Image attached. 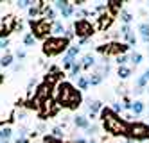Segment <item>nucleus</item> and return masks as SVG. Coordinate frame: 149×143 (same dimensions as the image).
<instances>
[{
  "label": "nucleus",
  "mask_w": 149,
  "mask_h": 143,
  "mask_svg": "<svg viewBox=\"0 0 149 143\" xmlns=\"http://www.w3.org/2000/svg\"><path fill=\"white\" fill-rule=\"evenodd\" d=\"M79 50H81V47H70V48L65 52V56L70 57V59H74V57H76L77 54H79Z\"/></svg>",
  "instance_id": "obj_27"
},
{
  "label": "nucleus",
  "mask_w": 149,
  "mask_h": 143,
  "mask_svg": "<svg viewBox=\"0 0 149 143\" xmlns=\"http://www.w3.org/2000/svg\"><path fill=\"white\" fill-rule=\"evenodd\" d=\"M142 75H144V77H146V79H147V81H149V68H147V70H146V72H144V73H142Z\"/></svg>",
  "instance_id": "obj_43"
},
{
  "label": "nucleus",
  "mask_w": 149,
  "mask_h": 143,
  "mask_svg": "<svg viewBox=\"0 0 149 143\" xmlns=\"http://www.w3.org/2000/svg\"><path fill=\"white\" fill-rule=\"evenodd\" d=\"M65 32H67V29L65 27H63V23H61V21H54V23H52V34H54L56 38H63V36H65Z\"/></svg>",
  "instance_id": "obj_14"
},
{
  "label": "nucleus",
  "mask_w": 149,
  "mask_h": 143,
  "mask_svg": "<svg viewBox=\"0 0 149 143\" xmlns=\"http://www.w3.org/2000/svg\"><path fill=\"white\" fill-rule=\"evenodd\" d=\"M29 27H31V34H33L36 39L38 38H43V39H47V38H50V34H52V23L50 21H47L45 18H40V20H31L29 21Z\"/></svg>",
  "instance_id": "obj_4"
},
{
  "label": "nucleus",
  "mask_w": 149,
  "mask_h": 143,
  "mask_svg": "<svg viewBox=\"0 0 149 143\" xmlns=\"http://www.w3.org/2000/svg\"><path fill=\"white\" fill-rule=\"evenodd\" d=\"M15 56H16L18 59H25V56H27V52H25L24 48H18V50L15 52Z\"/></svg>",
  "instance_id": "obj_35"
},
{
  "label": "nucleus",
  "mask_w": 149,
  "mask_h": 143,
  "mask_svg": "<svg viewBox=\"0 0 149 143\" xmlns=\"http://www.w3.org/2000/svg\"><path fill=\"white\" fill-rule=\"evenodd\" d=\"M88 104H90V106H88V111H90V116H88V118L93 120L95 115H97L99 111H102V102H101V100H90Z\"/></svg>",
  "instance_id": "obj_11"
},
{
  "label": "nucleus",
  "mask_w": 149,
  "mask_h": 143,
  "mask_svg": "<svg viewBox=\"0 0 149 143\" xmlns=\"http://www.w3.org/2000/svg\"><path fill=\"white\" fill-rule=\"evenodd\" d=\"M13 70H15V72H18V70H22V64H15V66H13Z\"/></svg>",
  "instance_id": "obj_41"
},
{
  "label": "nucleus",
  "mask_w": 149,
  "mask_h": 143,
  "mask_svg": "<svg viewBox=\"0 0 149 143\" xmlns=\"http://www.w3.org/2000/svg\"><path fill=\"white\" fill-rule=\"evenodd\" d=\"M127 48H130V45H127V43H117V41H113V43H106V45L97 47V50L104 56V59L108 57V56H111V54L122 56L124 52H127Z\"/></svg>",
  "instance_id": "obj_7"
},
{
  "label": "nucleus",
  "mask_w": 149,
  "mask_h": 143,
  "mask_svg": "<svg viewBox=\"0 0 149 143\" xmlns=\"http://www.w3.org/2000/svg\"><path fill=\"white\" fill-rule=\"evenodd\" d=\"M9 36V32L7 30H4V27H2V21H0V39H6Z\"/></svg>",
  "instance_id": "obj_37"
},
{
  "label": "nucleus",
  "mask_w": 149,
  "mask_h": 143,
  "mask_svg": "<svg viewBox=\"0 0 149 143\" xmlns=\"http://www.w3.org/2000/svg\"><path fill=\"white\" fill-rule=\"evenodd\" d=\"M54 7L59 9V13L63 18H70L74 13H76V7L72 6V2H65V0H58V2H54Z\"/></svg>",
  "instance_id": "obj_8"
},
{
  "label": "nucleus",
  "mask_w": 149,
  "mask_h": 143,
  "mask_svg": "<svg viewBox=\"0 0 149 143\" xmlns=\"http://www.w3.org/2000/svg\"><path fill=\"white\" fill-rule=\"evenodd\" d=\"M13 64V54H6V56L0 57V66H11Z\"/></svg>",
  "instance_id": "obj_20"
},
{
  "label": "nucleus",
  "mask_w": 149,
  "mask_h": 143,
  "mask_svg": "<svg viewBox=\"0 0 149 143\" xmlns=\"http://www.w3.org/2000/svg\"><path fill=\"white\" fill-rule=\"evenodd\" d=\"M120 20H122V23H124V25H130V21L133 20V16H131L130 11L122 9V11H120Z\"/></svg>",
  "instance_id": "obj_21"
},
{
  "label": "nucleus",
  "mask_w": 149,
  "mask_h": 143,
  "mask_svg": "<svg viewBox=\"0 0 149 143\" xmlns=\"http://www.w3.org/2000/svg\"><path fill=\"white\" fill-rule=\"evenodd\" d=\"M146 84H147V79H146L144 75H140V77L136 79V88H142V90H144V86H146Z\"/></svg>",
  "instance_id": "obj_33"
},
{
  "label": "nucleus",
  "mask_w": 149,
  "mask_h": 143,
  "mask_svg": "<svg viewBox=\"0 0 149 143\" xmlns=\"http://www.w3.org/2000/svg\"><path fill=\"white\" fill-rule=\"evenodd\" d=\"M13 136V131L11 127H4V129H0V141H9Z\"/></svg>",
  "instance_id": "obj_17"
},
{
  "label": "nucleus",
  "mask_w": 149,
  "mask_h": 143,
  "mask_svg": "<svg viewBox=\"0 0 149 143\" xmlns=\"http://www.w3.org/2000/svg\"><path fill=\"white\" fill-rule=\"evenodd\" d=\"M56 102L59 107H68V109H77L83 102V95L79 90H76L70 82L61 81L56 86Z\"/></svg>",
  "instance_id": "obj_1"
},
{
  "label": "nucleus",
  "mask_w": 149,
  "mask_h": 143,
  "mask_svg": "<svg viewBox=\"0 0 149 143\" xmlns=\"http://www.w3.org/2000/svg\"><path fill=\"white\" fill-rule=\"evenodd\" d=\"M74 125H76L77 129H84V131H86V129L90 127V122H88L86 116L77 115V116H74Z\"/></svg>",
  "instance_id": "obj_12"
},
{
  "label": "nucleus",
  "mask_w": 149,
  "mask_h": 143,
  "mask_svg": "<svg viewBox=\"0 0 149 143\" xmlns=\"http://www.w3.org/2000/svg\"><path fill=\"white\" fill-rule=\"evenodd\" d=\"M106 6H108V7L113 11V13H115V11H119V13L122 11V2H119V0H111V2H108Z\"/></svg>",
  "instance_id": "obj_26"
},
{
  "label": "nucleus",
  "mask_w": 149,
  "mask_h": 143,
  "mask_svg": "<svg viewBox=\"0 0 149 143\" xmlns=\"http://www.w3.org/2000/svg\"><path fill=\"white\" fill-rule=\"evenodd\" d=\"M15 143H29V140H27V138H16Z\"/></svg>",
  "instance_id": "obj_40"
},
{
  "label": "nucleus",
  "mask_w": 149,
  "mask_h": 143,
  "mask_svg": "<svg viewBox=\"0 0 149 143\" xmlns=\"http://www.w3.org/2000/svg\"><path fill=\"white\" fill-rule=\"evenodd\" d=\"M117 73H119V77H120V79H127V77L131 75V68H127V66H119Z\"/></svg>",
  "instance_id": "obj_25"
},
{
  "label": "nucleus",
  "mask_w": 149,
  "mask_h": 143,
  "mask_svg": "<svg viewBox=\"0 0 149 143\" xmlns=\"http://www.w3.org/2000/svg\"><path fill=\"white\" fill-rule=\"evenodd\" d=\"M147 91H149V88H147Z\"/></svg>",
  "instance_id": "obj_47"
},
{
  "label": "nucleus",
  "mask_w": 149,
  "mask_h": 143,
  "mask_svg": "<svg viewBox=\"0 0 149 143\" xmlns=\"http://www.w3.org/2000/svg\"><path fill=\"white\" fill-rule=\"evenodd\" d=\"M93 64H95V57L92 56V54H86V56L83 57V63H81V66L88 70L90 66H93Z\"/></svg>",
  "instance_id": "obj_16"
},
{
  "label": "nucleus",
  "mask_w": 149,
  "mask_h": 143,
  "mask_svg": "<svg viewBox=\"0 0 149 143\" xmlns=\"http://www.w3.org/2000/svg\"><path fill=\"white\" fill-rule=\"evenodd\" d=\"M74 143H76V141H74Z\"/></svg>",
  "instance_id": "obj_48"
},
{
  "label": "nucleus",
  "mask_w": 149,
  "mask_h": 143,
  "mask_svg": "<svg viewBox=\"0 0 149 143\" xmlns=\"http://www.w3.org/2000/svg\"><path fill=\"white\" fill-rule=\"evenodd\" d=\"M147 7H149V2H147Z\"/></svg>",
  "instance_id": "obj_46"
},
{
  "label": "nucleus",
  "mask_w": 149,
  "mask_h": 143,
  "mask_svg": "<svg viewBox=\"0 0 149 143\" xmlns=\"http://www.w3.org/2000/svg\"><path fill=\"white\" fill-rule=\"evenodd\" d=\"M43 16H45L47 21H52V23H54V21H56V11L52 9V7H47V6H45V9H43Z\"/></svg>",
  "instance_id": "obj_15"
},
{
  "label": "nucleus",
  "mask_w": 149,
  "mask_h": 143,
  "mask_svg": "<svg viewBox=\"0 0 149 143\" xmlns=\"http://www.w3.org/2000/svg\"><path fill=\"white\" fill-rule=\"evenodd\" d=\"M97 133H99V125H95V124H93V125H90V127L86 129V136H90V138H92V136H95Z\"/></svg>",
  "instance_id": "obj_30"
},
{
  "label": "nucleus",
  "mask_w": 149,
  "mask_h": 143,
  "mask_svg": "<svg viewBox=\"0 0 149 143\" xmlns=\"http://www.w3.org/2000/svg\"><path fill=\"white\" fill-rule=\"evenodd\" d=\"M144 107H146V106H144L142 100H135V102H133V113H135V115H142V113H144Z\"/></svg>",
  "instance_id": "obj_23"
},
{
  "label": "nucleus",
  "mask_w": 149,
  "mask_h": 143,
  "mask_svg": "<svg viewBox=\"0 0 149 143\" xmlns=\"http://www.w3.org/2000/svg\"><path fill=\"white\" fill-rule=\"evenodd\" d=\"M130 59H131V61H133L135 64H140V63L144 61V56H142V54H140V52H133Z\"/></svg>",
  "instance_id": "obj_29"
},
{
  "label": "nucleus",
  "mask_w": 149,
  "mask_h": 143,
  "mask_svg": "<svg viewBox=\"0 0 149 143\" xmlns=\"http://www.w3.org/2000/svg\"><path fill=\"white\" fill-rule=\"evenodd\" d=\"M102 82V75L101 73H92L90 77H88V84L90 86H99Z\"/></svg>",
  "instance_id": "obj_18"
},
{
  "label": "nucleus",
  "mask_w": 149,
  "mask_h": 143,
  "mask_svg": "<svg viewBox=\"0 0 149 143\" xmlns=\"http://www.w3.org/2000/svg\"><path fill=\"white\" fill-rule=\"evenodd\" d=\"M43 143H63V140H56V138H52L50 134L43 138Z\"/></svg>",
  "instance_id": "obj_34"
},
{
  "label": "nucleus",
  "mask_w": 149,
  "mask_h": 143,
  "mask_svg": "<svg viewBox=\"0 0 149 143\" xmlns=\"http://www.w3.org/2000/svg\"><path fill=\"white\" fill-rule=\"evenodd\" d=\"M7 47H9V39L6 38V39H0V50H7Z\"/></svg>",
  "instance_id": "obj_36"
},
{
  "label": "nucleus",
  "mask_w": 149,
  "mask_h": 143,
  "mask_svg": "<svg viewBox=\"0 0 149 143\" xmlns=\"http://www.w3.org/2000/svg\"><path fill=\"white\" fill-rule=\"evenodd\" d=\"M130 61V57L126 56V54H122V56H119L117 57V63H119V66H126V63Z\"/></svg>",
  "instance_id": "obj_32"
},
{
  "label": "nucleus",
  "mask_w": 149,
  "mask_h": 143,
  "mask_svg": "<svg viewBox=\"0 0 149 143\" xmlns=\"http://www.w3.org/2000/svg\"><path fill=\"white\" fill-rule=\"evenodd\" d=\"M120 36L126 38V41H127V45H130V47H133L135 43H136V36L133 34V30H131L130 25H122L120 27Z\"/></svg>",
  "instance_id": "obj_9"
},
{
  "label": "nucleus",
  "mask_w": 149,
  "mask_h": 143,
  "mask_svg": "<svg viewBox=\"0 0 149 143\" xmlns=\"http://www.w3.org/2000/svg\"><path fill=\"white\" fill-rule=\"evenodd\" d=\"M126 143H135V141H133V140H127V141H126Z\"/></svg>",
  "instance_id": "obj_45"
},
{
  "label": "nucleus",
  "mask_w": 149,
  "mask_h": 143,
  "mask_svg": "<svg viewBox=\"0 0 149 143\" xmlns=\"http://www.w3.org/2000/svg\"><path fill=\"white\" fill-rule=\"evenodd\" d=\"M22 41H24V45H25V47H33L34 43H36V38L31 34V32H27V34L22 38Z\"/></svg>",
  "instance_id": "obj_22"
},
{
  "label": "nucleus",
  "mask_w": 149,
  "mask_h": 143,
  "mask_svg": "<svg viewBox=\"0 0 149 143\" xmlns=\"http://www.w3.org/2000/svg\"><path fill=\"white\" fill-rule=\"evenodd\" d=\"M74 34L81 39H88L93 34V25L92 21L86 18H79L77 21H74Z\"/></svg>",
  "instance_id": "obj_6"
},
{
  "label": "nucleus",
  "mask_w": 149,
  "mask_h": 143,
  "mask_svg": "<svg viewBox=\"0 0 149 143\" xmlns=\"http://www.w3.org/2000/svg\"><path fill=\"white\" fill-rule=\"evenodd\" d=\"M138 32H140V36H142V41L146 45H149V23L147 21H142V23L138 25Z\"/></svg>",
  "instance_id": "obj_13"
},
{
  "label": "nucleus",
  "mask_w": 149,
  "mask_h": 143,
  "mask_svg": "<svg viewBox=\"0 0 149 143\" xmlns=\"http://www.w3.org/2000/svg\"><path fill=\"white\" fill-rule=\"evenodd\" d=\"M81 68H83V66H81V63H74V66H72V70H70V72H72V77H79Z\"/></svg>",
  "instance_id": "obj_31"
},
{
  "label": "nucleus",
  "mask_w": 149,
  "mask_h": 143,
  "mask_svg": "<svg viewBox=\"0 0 149 143\" xmlns=\"http://www.w3.org/2000/svg\"><path fill=\"white\" fill-rule=\"evenodd\" d=\"M111 23H113V15H111V13H104V15L99 16V23H97V27H99L101 30H106Z\"/></svg>",
  "instance_id": "obj_10"
},
{
  "label": "nucleus",
  "mask_w": 149,
  "mask_h": 143,
  "mask_svg": "<svg viewBox=\"0 0 149 143\" xmlns=\"http://www.w3.org/2000/svg\"><path fill=\"white\" fill-rule=\"evenodd\" d=\"M25 134H27V129L25 127H22V129L18 131V138H25Z\"/></svg>",
  "instance_id": "obj_39"
},
{
  "label": "nucleus",
  "mask_w": 149,
  "mask_h": 143,
  "mask_svg": "<svg viewBox=\"0 0 149 143\" xmlns=\"http://www.w3.org/2000/svg\"><path fill=\"white\" fill-rule=\"evenodd\" d=\"M149 138V124L144 122H133L127 127V140H136V141H144Z\"/></svg>",
  "instance_id": "obj_5"
},
{
  "label": "nucleus",
  "mask_w": 149,
  "mask_h": 143,
  "mask_svg": "<svg viewBox=\"0 0 149 143\" xmlns=\"http://www.w3.org/2000/svg\"><path fill=\"white\" fill-rule=\"evenodd\" d=\"M52 138H56V140H63V136H65V133H63V129L61 127H54L52 129V133H50Z\"/></svg>",
  "instance_id": "obj_28"
},
{
  "label": "nucleus",
  "mask_w": 149,
  "mask_h": 143,
  "mask_svg": "<svg viewBox=\"0 0 149 143\" xmlns=\"http://www.w3.org/2000/svg\"><path fill=\"white\" fill-rule=\"evenodd\" d=\"M36 2H33V0H18L16 2V7L18 9H29V7H33Z\"/></svg>",
  "instance_id": "obj_24"
},
{
  "label": "nucleus",
  "mask_w": 149,
  "mask_h": 143,
  "mask_svg": "<svg viewBox=\"0 0 149 143\" xmlns=\"http://www.w3.org/2000/svg\"><path fill=\"white\" fill-rule=\"evenodd\" d=\"M101 120H102L104 131L110 133L111 136H127V127H130V124H127L126 120L119 118V115L113 113L111 107H102Z\"/></svg>",
  "instance_id": "obj_2"
},
{
  "label": "nucleus",
  "mask_w": 149,
  "mask_h": 143,
  "mask_svg": "<svg viewBox=\"0 0 149 143\" xmlns=\"http://www.w3.org/2000/svg\"><path fill=\"white\" fill-rule=\"evenodd\" d=\"M111 109H113V113H119V111H122V109H124V107H122V106H120V102H115V104H113V107H111Z\"/></svg>",
  "instance_id": "obj_38"
},
{
  "label": "nucleus",
  "mask_w": 149,
  "mask_h": 143,
  "mask_svg": "<svg viewBox=\"0 0 149 143\" xmlns=\"http://www.w3.org/2000/svg\"><path fill=\"white\" fill-rule=\"evenodd\" d=\"M86 143H97V141H95V140L92 138V140H86Z\"/></svg>",
  "instance_id": "obj_44"
},
{
  "label": "nucleus",
  "mask_w": 149,
  "mask_h": 143,
  "mask_svg": "<svg viewBox=\"0 0 149 143\" xmlns=\"http://www.w3.org/2000/svg\"><path fill=\"white\" fill-rule=\"evenodd\" d=\"M133 91H135V95H140L144 90H142V88H136V90H133Z\"/></svg>",
  "instance_id": "obj_42"
},
{
  "label": "nucleus",
  "mask_w": 149,
  "mask_h": 143,
  "mask_svg": "<svg viewBox=\"0 0 149 143\" xmlns=\"http://www.w3.org/2000/svg\"><path fill=\"white\" fill-rule=\"evenodd\" d=\"M88 77H84V75H79L77 77V88H79V91L81 90H88Z\"/></svg>",
  "instance_id": "obj_19"
},
{
  "label": "nucleus",
  "mask_w": 149,
  "mask_h": 143,
  "mask_svg": "<svg viewBox=\"0 0 149 143\" xmlns=\"http://www.w3.org/2000/svg\"><path fill=\"white\" fill-rule=\"evenodd\" d=\"M70 48V41L63 36V38H56V36H50L43 41V47H41V50H43L45 56L52 57V56H59V54L67 52Z\"/></svg>",
  "instance_id": "obj_3"
}]
</instances>
